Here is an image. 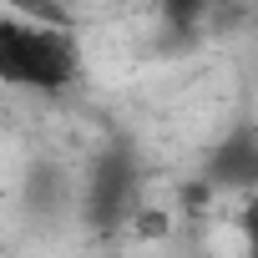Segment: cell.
Listing matches in <instances>:
<instances>
[{"mask_svg": "<svg viewBox=\"0 0 258 258\" xmlns=\"http://www.w3.org/2000/svg\"><path fill=\"white\" fill-rule=\"evenodd\" d=\"M203 182L213 192H258V121H238L218 137V147L203 162Z\"/></svg>", "mask_w": 258, "mask_h": 258, "instance_id": "3", "label": "cell"}, {"mask_svg": "<svg viewBox=\"0 0 258 258\" xmlns=\"http://www.w3.org/2000/svg\"><path fill=\"white\" fill-rule=\"evenodd\" d=\"M137 238H167V213H137Z\"/></svg>", "mask_w": 258, "mask_h": 258, "instance_id": "8", "label": "cell"}, {"mask_svg": "<svg viewBox=\"0 0 258 258\" xmlns=\"http://www.w3.org/2000/svg\"><path fill=\"white\" fill-rule=\"evenodd\" d=\"M66 208H71V177H66V167L51 162V157L31 162V172H26V213L36 223H56Z\"/></svg>", "mask_w": 258, "mask_h": 258, "instance_id": "4", "label": "cell"}, {"mask_svg": "<svg viewBox=\"0 0 258 258\" xmlns=\"http://www.w3.org/2000/svg\"><path fill=\"white\" fill-rule=\"evenodd\" d=\"M71 81H76V46L61 31L26 21L21 26V41H16V61H11V81L6 86H26V91L56 96Z\"/></svg>", "mask_w": 258, "mask_h": 258, "instance_id": "2", "label": "cell"}, {"mask_svg": "<svg viewBox=\"0 0 258 258\" xmlns=\"http://www.w3.org/2000/svg\"><path fill=\"white\" fill-rule=\"evenodd\" d=\"M203 6H208V11H223V6H233V0H203Z\"/></svg>", "mask_w": 258, "mask_h": 258, "instance_id": "9", "label": "cell"}, {"mask_svg": "<svg viewBox=\"0 0 258 258\" xmlns=\"http://www.w3.org/2000/svg\"><path fill=\"white\" fill-rule=\"evenodd\" d=\"M137 203H142V152L126 137H111V142L96 147V157L86 167L76 213L91 233L106 238V233H116L137 218Z\"/></svg>", "mask_w": 258, "mask_h": 258, "instance_id": "1", "label": "cell"}, {"mask_svg": "<svg viewBox=\"0 0 258 258\" xmlns=\"http://www.w3.org/2000/svg\"><path fill=\"white\" fill-rule=\"evenodd\" d=\"M238 228H243V248H248V258H258V192L243 203V218H238Z\"/></svg>", "mask_w": 258, "mask_h": 258, "instance_id": "7", "label": "cell"}, {"mask_svg": "<svg viewBox=\"0 0 258 258\" xmlns=\"http://www.w3.org/2000/svg\"><path fill=\"white\" fill-rule=\"evenodd\" d=\"M157 11H162V26H167V31H182V36H192L198 21L208 16L203 0H157Z\"/></svg>", "mask_w": 258, "mask_h": 258, "instance_id": "5", "label": "cell"}, {"mask_svg": "<svg viewBox=\"0 0 258 258\" xmlns=\"http://www.w3.org/2000/svg\"><path fill=\"white\" fill-rule=\"evenodd\" d=\"M21 16H0V81H11V61H16V41H21Z\"/></svg>", "mask_w": 258, "mask_h": 258, "instance_id": "6", "label": "cell"}]
</instances>
